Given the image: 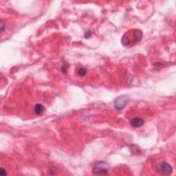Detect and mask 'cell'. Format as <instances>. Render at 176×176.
Returning <instances> with one entry per match:
<instances>
[{
    "instance_id": "obj_1",
    "label": "cell",
    "mask_w": 176,
    "mask_h": 176,
    "mask_svg": "<svg viewBox=\"0 0 176 176\" xmlns=\"http://www.w3.org/2000/svg\"><path fill=\"white\" fill-rule=\"evenodd\" d=\"M142 32L139 29H131L126 32L121 39V43L124 47H130L138 44L142 40Z\"/></svg>"
},
{
    "instance_id": "obj_2",
    "label": "cell",
    "mask_w": 176,
    "mask_h": 176,
    "mask_svg": "<svg viewBox=\"0 0 176 176\" xmlns=\"http://www.w3.org/2000/svg\"><path fill=\"white\" fill-rule=\"evenodd\" d=\"M109 171V166L106 163L99 162L94 165L92 169V173L95 175L99 174H107Z\"/></svg>"
},
{
    "instance_id": "obj_3",
    "label": "cell",
    "mask_w": 176,
    "mask_h": 176,
    "mask_svg": "<svg viewBox=\"0 0 176 176\" xmlns=\"http://www.w3.org/2000/svg\"><path fill=\"white\" fill-rule=\"evenodd\" d=\"M157 172L160 175H169L173 172V168L167 162L163 161L157 167Z\"/></svg>"
},
{
    "instance_id": "obj_4",
    "label": "cell",
    "mask_w": 176,
    "mask_h": 176,
    "mask_svg": "<svg viewBox=\"0 0 176 176\" xmlns=\"http://www.w3.org/2000/svg\"><path fill=\"white\" fill-rule=\"evenodd\" d=\"M129 101V96H127V95H122V96H119L115 100V101H114V107L119 111L123 110Z\"/></svg>"
},
{
    "instance_id": "obj_5",
    "label": "cell",
    "mask_w": 176,
    "mask_h": 176,
    "mask_svg": "<svg viewBox=\"0 0 176 176\" xmlns=\"http://www.w3.org/2000/svg\"><path fill=\"white\" fill-rule=\"evenodd\" d=\"M130 123L134 127H140L144 124V120L140 118H135L130 121Z\"/></svg>"
},
{
    "instance_id": "obj_6",
    "label": "cell",
    "mask_w": 176,
    "mask_h": 176,
    "mask_svg": "<svg viewBox=\"0 0 176 176\" xmlns=\"http://www.w3.org/2000/svg\"><path fill=\"white\" fill-rule=\"evenodd\" d=\"M35 112L37 115H41L45 112V107L41 104H37L35 107Z\"/></svg>"
},
{
    "instance_id": "obj_7",
    "label": "cell",
    "mask_w": 176,
    "mask_h": 176,
    "mask_svg": "<svg viewBox=\"0 0 176 176\" xmlns=\"http://www.w3.org/2000/svg\"><path fill=\"white\" fill-rule=\"evenodd\" d=\"M77 73H78V76H80L81 77H83V76H84L86 74L87 70H86V68H79V69H78V72H77Z\"/></svg>"
},
{
    "instance_id": "obj_8",
    "label": "cell",
    "mask_w": 176,
    "mask_h": 176,
    "mask_svg": "<svg viewBox=\"0 0 176 176\" xmlns=\"http://www.w3.org/2000/svg\"><path fill=\"white\" fill-rule=\"evenodd\" d=\"M0 174H1V175H2V176H4L6 175H7L6 171L5 169H4V168H2V167H1V169H0Z\"/></svg>"
},
{
    "instance_id": "obj_9",
    "label": "cell",
    "mask_w": 176,
    "mask_h": 176,
    "mask_svg": "<svg viewBox=\"0 0 176 176\" xmlns=\"http://www.w3.org/2000/svg\"><path fill=\"white\" fill-rule=\"evenodd\" d=\"M1 33H3L4 32V28H5V25H4V23L3 21H1Z\"/></svg>"
}]
</instances>
